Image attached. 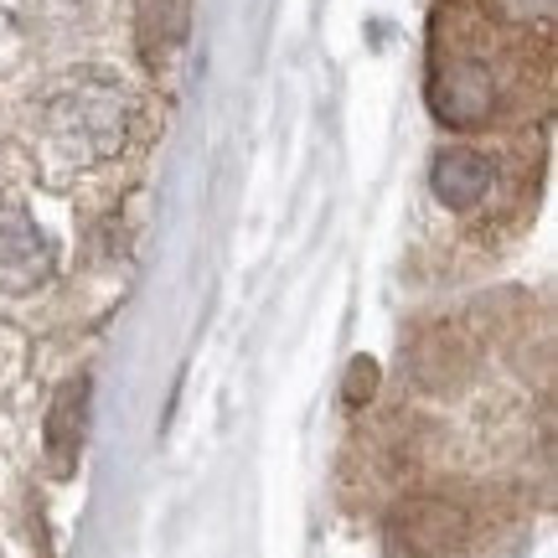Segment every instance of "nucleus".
I'll return each mask as SVG.
<instances>
[{
    "label": "nucleus",
    "mask_w": 558,
    "mask_h": 558,
    "mask_svg": "<svg viewBox=\"0 0 558 558\" xmlns=\"http://www.w3.org/2000/svg\"><path fill=\"white\" fill-rule=\"evenodd\" d=\"M492 186V160L476 156V150H445L435 160V192L450 207H476Z\"/></svg>",
    "instance_id": "nucleus-1"
},
{
    "label": "nucleus",
    "mask_w": 558,
    "mask_h": 558,
    "mask_svg": "<svg viewBox=\"0 0 558 558\" xmlns=\"http://www.w3.org/2000/svg\"><path fill=\"white\" fill-rule=\"evenodd\" d=\"M160 32V47L181 41L186 32V0H150V16H145V41Z\"/></svg>",
    "instance_id": "nucleus-2"
}]
</instances>
